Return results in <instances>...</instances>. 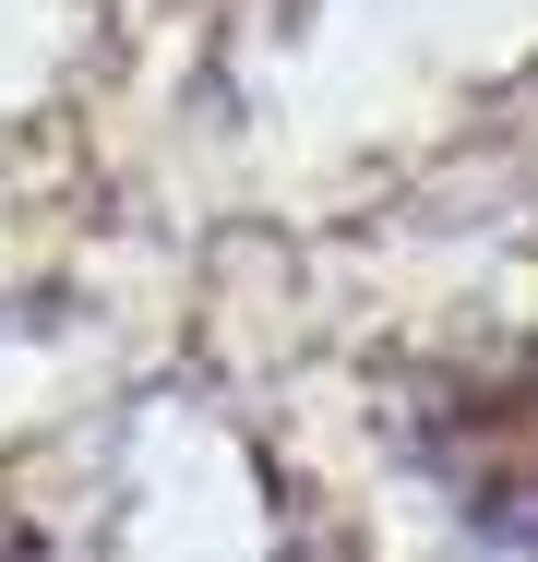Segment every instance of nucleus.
<instances>
[{
	"label": "nucleus",
	"mask_w": 538,
	"mask_h": 562,
	"mask_svg": "<svg viewBox=\"0 0 538 562\" xmlns=\"http://www.w3.org/2000/svg\"><path fill=\"white\" fill-rule=\"evenodd\" d=\"M407 431H419V467L442 479V503H455L479 539L538 551V336L430 371V395H419Z\"/></svg>",
	"instance_id": "1"
},
{
	"label": "nucleus",
	"mask_w": 538,
	"mask_h": 562,
	"mask_svg": "<svg viewBox=\"0 0 538 562\" xmlns=\"http://www.w3.org/2000/svg\"><path fill=\"white\" fill-rule=\"evenodd\" d=\"M0 562H48V539H36L24 515H0Z\"/></svg>",
	"instance_id": "2"
}]
</instances>
